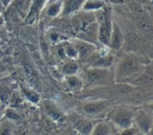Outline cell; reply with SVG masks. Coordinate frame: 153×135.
Segmentation results:
<instances>
[{"label": "cell", "instance_id": "d4e9b609", "mask_svg": "<svg viewBox=\"0 0 153 135\" xmlns=\"http://www.w3.org/2000/svg\"><path fill=\"white\" fill-rule=\"evenodd\" d=\"M10 1H11V0H2V4H3V5H4V4H8Z\"/></svg>", "mask_w": 153, "mask_h": 135}, {"label": "cell", "instance_id": "7c38bea8", "mask_svg": "<svg viewBox=\"0 0 153 135\" xmlns=\"http://www.w3.org/2000/svg\"><path fill=\"white\" fill-rule=\"evenodd\" d=\"M12 96L11 90L4 85H0V100L2 103L7 104L10 101Z\"/></svg>", "mask_w": 153, "mask_h": 135}, {"label": "cell", "instance_id": "52a82bcc", "mask_svg": "<svg viewBox=\"0 0 153 135\" xmlns=\"http://www.w3.org/2000/svg\"><path fill=\"white\" fill-rule=\"evenodd\" d=\"M138 23L140 28L144 31H151L152 29V20L148 15H141L138 19Z\"/></svg>", "mask_w": 153, "mask_h": 135}, {"label": "cell", "instance_id": "30bf717a", "mask_svg": "<svg viewBox=\"0 0 153 135\" xmlns=\"http://www.w3.org/2000/svg\"><path fill=\"white\" fill-rule=\"evenodd\" d=\"M104 7V3L100 0H88L84 3L83 8L85 10H99Z\"/></svg>", "mask_w": 153, "mask_h": 135}, {"label": "cell", "instance_id": "d6986e66", "mask_svg": "<svg viewBox=\"0 0 153 135\" xmlns=\"http://www.w3.org/2000/svg\"><path fill=\"white\" fill-rule=\"evenodd\" d=\"M77 70H78V65L73 62L66 64L64 67V71L67 74H74L77 72Z\"/></svg>", "mask_w": 153, "mask_h": 135}, {"label": "cell", "instance_id": "83f0119b", "mask_svg": "<svg viewBox=\"0 0 153 135\" xmlns=\"http://www.w3.org/2000/svg\"><path fill=\"white\" fill-rule=\"evenodd\" d=\"M2 42H3V40H2V39H1V37H0V45L2 44Z\"/></svg>", "mask_w": 153, "mask_h": 135}, {"label": "cell", "instance_id": "ffe728a7", "mask_svg": "<svg viewBox=\"0 0 153 135\" xmlns=\"http://www.w3.org/2000/svg\"><path fill=\"white\" fill-rule=\"evenodd\" d=\"M60 7H61V3L60 2L51 4L49 6V8L48 9V14L49 16H56L60 11Z\"/></svg>", "mask_w": 153, "mask_h": 135}, {"label": "cell", "instance_id": "9c48e42d", "mask_svg": "<svg viewBox=\"0 0 153 135\" xmlns=\"http://www.w3.org/2000/svg\"><path fill=\"white\" fill-rule=\"evenodd\" d=\"M92 125L90 122L87 121H79L76 125V129L82 134H91L92 131Z\"/></svg>", "mask_w": 153, "mask_h": 135}, {"label": "cell", "instance_id": "ba28073f", "mask_svg": "<svg viewBox=\"0 0 153 135\" xmlns=\"http://www.w3.org/2000/svg\"><path fill=\"white\" fill-rule=\"evenodd\" d=\"M45 108L48 116L51 117L53 120H58L61 117V113L48 101H45Z\"/></svg>", "mask_w": 153, "mask_h": 135}, {"label": "cell", "instance_id": "4fadbf2b", "mask_svg": "<svg viewBox=\"0 0 153 135\" xmlns=\"http://www.w3.org/2000/svg\"><path fill=\"white\" fill-rule=\"evenodd\" d=\"M93 134H111V129L106 123H100L95 128H92Z\"/></svg>", "mask_w": 153, "mask_h": 135}, {"label": "cell", "instance_id": "5b68a950", "mask_svg": "<svg viewBox=\"0 0 153 135\" xmlns=\"http://www.w3.org/2000/svg\"><path fill=\"white\" fill-rule=\"evenodd\" d=\"M88 80L91 82H102L107 78V70L102 68H94L88 71Z\"/></svg>", "mask_w": 153, "mask_h": 135}, {"label": "cell", "instance_id": "2e32d148", "mask_svg": "<svg viewBox=\"0 0 153 135\" xmlns=\"http://www.w3.org/2000/svg\"><path fill=\"white\" fill-rule=\"evenodd\" d=\"M75 48H76L78 54H80L81 56H87V55L91 52V50L93 49L92 46L88 45V44H83V43H82V44H77V46H76Z\"/></svg>", "mask_w": 153, "mask_h": 135}, {"label": "cell", "instance_id": "484cf974", "mask_svg": "<svg viewBox=\"0 0 153 135\" xmlns=\"http://www.w3.org/2000/svg\"><path fill=\"white\" fill-rule=\"evenodd\" d=\"M3 115H4V112H3V109H2V108H0V119H1V117L3 116Z\"/></svg>", "mask_w": 153, "mask_h": 135}, {"label": "cell", "instance_id": "8fae6325", "mask_svg": "<svg viewBox=\"0 0 153 135\" xmlns=\"http://www.w3.org/2000/svg\"><path fill=\"white\" fill-rule=\"evenodd\" d=\"M23 71H24V74H25L26 78L30 82V84L32 86L36 87L37 86V83H38V81H37L36 75H35L33 70L31 69V67L29 66V65H24L23 66Z\"/></svg>", "mask_w": 153, "mask_h": 135}, {"label": "cell", "instance_id": "603a6c76", "mask_svg": "<svg viewBox=\"0 0 153 135\" xmlns=\"http://www.w3.org/2000/svg\"><path fill=\"white\" fill-rule=\"evenodd\" d=\"M5 116H7L9 119H13V120H17L20 117L19 115L13 109H7L5 112Z\"/></svg>", "mask_w": 153, "mask_h": 135}, {"label": "cell", "instance_id": "cb8c5ba5", "mask_svg": "<svg viewBox=\"0 0 153 135\" xmlns=\"http://www.w3.org/2000/svg\"><path fill=\"white\" fill-rule=\"evenodd\" d=\"M26 0H13V5L16 8V9H19L20 7H22L24 4Z\"/></svg>", "mask_w": 153, "mask_h": 135}, {"label": "cell", "instance_id": "44dd1931", "mask_svg": "<svg viewBox=\"0 0 153 135\" xmlns=\"http://www.w3.org/2000/svg\"><path fill=\"white\" fill-rule=\"evenodd\" d=\"M65 53L66 54V56H68L71 58H75L78 56V52L76 48L72 46H67L65 49Z\"/></svg>", "mask_w": 153, "mask_h": 135}, {"label": "cell", "instance_id": "4316f807", "mask_svg": "<svg viewBox=\"0 0 153 135\" xmlns=\"http://www.w3.org/2000/svg\"><path fill=\"white\" fill-rule=\"evenodd\" d=\"M2 8H3V4H2V3H0V12H1Z\"/></svg>", "mask_w": 153, "mask_h": 135}, {"label": "cell", "instance_id": "7a4b0ae2", "mask_svg": "<svg viewBox=\"0 0 153 135\" xmlns=\"http://www.w3.org/2000/svg\"><path fill=\"white\" fill-rule=\"evenodd\" d=\"M113 121L123 128H129L132 125V113L123 108L117 109L113 115Z\"/></svg>", "mask_w": 153, "mask_h": 135}, {"label": "cell", "instance_id": "ac0fdd59", "mask_svg": "<svg viewBox=\"0 0 153 135\" xmlns=\"http://www.w3.org/2000/svg\"><path fill=\"white\" fill-rule=\"evenodd\" d=\"M45 2V0H33V3L31 4V8L30 10V13H29V15L28 17H31V15H33L40 7L41 5L43 4V3Z\"/></svg>", "mask_w": 153, "mask_h": 135}, {"label": "cell", "instance_id": "e0dca14e", "mask_svg": "<svg viewBox=\"0 0 153 135\" xmlns=\"http://www.w3.org/2000/svg\"><path fill=\"white\" fill-rule=\"evenodd\" d=\"M22 90L25 94V96L28 98V99L33 103H37L39 99V95L34 91V90H28V89H24L22 88Z\"/></svg>", "mask_w": 153, "mask_h": 135}, {"label": "cell", "instance_id": "5bb4252c", "mask_svg": "<svg viewBox=\"0 0 153 135\" xmlns=\"http://www.w3.org/2000/svg\"><path fill=\"white\" fill-rule=\"evenodd\" d=\"M138 121H139V125H140L142 131H143L144 133H148L150 131L151 125H152V122L149 119L148 116H146V115L139 116Z\"/></svg>", "mask_w": 153, "mask_h": 135}, {"label": "cell", "instance_id": "8992f818", "mask_svg": "<svg viewBox=\"0 0 153 135\" xmlns=\"http://www.w3.org/2000/svg\"><path fill=\"white\" fill-rule=\"evenodd\" d=\"M106 108V103H88L83 107V110L88 114H97L101 112Z\"/></svg>", "mask_w": 153, "mask_h": 135}, {"label": "cell", "instance_id": "9a60e30c", "mask_svg": "<svg viewBox=\"0 0 153 135\" xmlns=\"http://www.w3.org/2000/svg\"><path fill=\"white\" fill-rule=\"evenodd\" d=\"M83 0H70L68 3L66 8H65V13H72L74 12H76L82 4Z\"/></svg>", "mask_w": 153, "mask_h": 135}, {"label": "cell", "instance_id": "6da1fadb", "mask_svg": "<svg viewBox=\"0 0 153 135\" xmlns=\"http://www.w3.org/2000/svg\"><path fill=\"white\" fill-rule=\"evenodd\" d=\"M100 25H99V39L100 41L106 45L109 46L110 35L112 31V20L109 10L106 9L101 13L100 17Z\"/></svg>", "mask_w": 153, "mask_h": 135}, {"label": "cell", "instance_id": "277c9868", "mask_svg": "<svg viewBox=\"0 0 153 135\" xmlns=\"http://www.w3.org/2000/svg\"><path fill=\"white\" fill-rule=\"evenodd\" d=\"M123 41H124V37H123L122 31H121L119 26L115 22H113L109 46L114 49H119L123 45Z\"/></svg>", "mask_w": 153, "mask_h": 135}, {"label": "cell", "instance_id": "3957f363", "mask_svg": "<svg viewBox=\"0 0 153 135\" xmlns=\"http://www.w3.org/2000/svg\"><path fill=\"white\" fill-rule=\"evenodd\" d=\"M139 69L140 65L134 59L127 58L121 63L119 66V73L122 76H130L138 72Z\"/></svg>", "mask_w": 153, "mask_h": 135}, {"label": "cell", "instance_id": "7402d4cb", "mask_svg": "<svg viewBox=\"0 0 153 135\" xmlns=\"http://www.w3.org/2000/svg\"><path fill=\"white\" fill-rule=\"evenodd\" d=\"M68 83H69L70 87L73 89H75V88H78L81 86V82H80L79 78L76 76H70L68 78Z\"/></svg>", "mask_w": 153, "mask_h": 135}]
</instances>
